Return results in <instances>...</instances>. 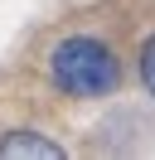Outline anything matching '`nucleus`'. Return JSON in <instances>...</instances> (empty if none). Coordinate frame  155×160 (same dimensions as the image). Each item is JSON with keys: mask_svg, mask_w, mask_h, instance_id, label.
<instances>
[{"mask_svg": "<svg viewBox=\"0 0 155 160\" xmlns=\"http://www.w3.org/2000/svg\"><path fill=\"white\" fill-rule=\"evenodd\" d=\"M48 73L53 82L68 92V97H107V92L121 82V63L107 49L102 39H87V34H73L63 39L53 53H48Z\"/></svg>", "mask_w": 155, "mask_h": 160, "instance_id": "obj_1", "label": "nucleus"}, {"mask_svg": "<svg viewBox=\"0 0 155 160\" xmlns=\"http://www.w3.org/2000/svg\"><path fill=\"white\" fill-rule=\"evenodd\" d=\"M0 160H63V150L44 141L39 131H10L0 141Z\"/></svg>", "mask_w": 155, "mask_h": 160, "instance_id": "obj_2", "label": "nucleus"}, {"mask_svg": "<svg viewBox=\"0 0 155 160\" xmlns=\"http://www.w3.org/2000/svg\"><path fill=\"white\" fill-rule=\"evenodd\" d=\"M141 82H145V92L155 97V34L141 44Z\"/></svg>", "mask_w": 155, "mask_h": 160, "instance_id": "obj_3", "label": "nucleus"}]
</instances>
